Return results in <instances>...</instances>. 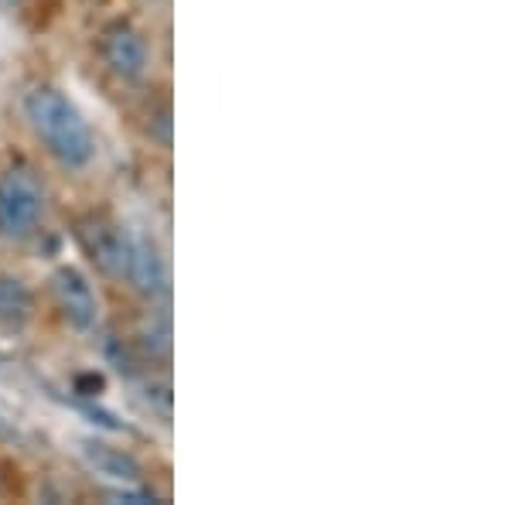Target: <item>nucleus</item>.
<instances>
[{
	"label": "nucleus",
	"mask_w": 512,
	"mask_h": 505,
	"mask_svg": "<svg viewBox=\"0 0 512 505\" xmlns=\"http://www.w3.org/2000/svg\"><path fill=\"white\" fill-rule=\"evenodd\" d=\"M31 130L45 140L48 154L59 157L65 168H86L93 161V134L79 110L55 89H35L24 99Z\"/></svg>",
	"instance_id": "nucleus-1"
},
{
	"label": "nucleus",
	"mask_w": 512,
	"mask_h": 505,
	"mask_svg": "<svg viewBox=\"0 0 512 505\" xmlns=\"http://www.w3.org/2000/svg\"><path fill=\"white\" fill-rule=\"evenodd\" d=\"M45 215V188L31 168H11L0 175V236L28 239Z\"/></svg>",
	"instance_id": "nucleus-2"
},
{
	"label": "nucleus",
	"mask_w": 512,
	"mask_h": 505,
	"mask_svg": "<svg viewBox=\"0 0 512 505\" xmlns=\"http://www.w3.org/2000/svg\"><path fill=\"white\" fill-rule=\"evenodd\" d=\"M52 291H55V301L65 314L72 328L86 331L96 325V314H99V304H96V294L89 287V280L82 277L76 267H59L52 273Z\"/></svg>",
	"instance_id": "nucleus-3"
},
{
	"label": "nucleus",
	"mask_w": 512,
	"mask_h": 505,
	"mask_svg": "<svg viewBox=\"0 0 512 505\" xmlns=\"http://www.w3.org/2000/svg\"><path fill=\"white\" fill-rule=\"evenodd\" d=\"M123 277L137 287L140 294L154 297L168 291V270L158 253V246L144 236H127V253H123Z\"/></svg>",
	"instance_id": "nucleus-4"
},
{
	"label": "nucleus",
	"mask_w": 512,
	"mask_h": 505,
	"mask_svg": "<svg viewBox=\"0 0 512 505\" xmlns=\"http://www.w3.org/2000/svg\"><path fill=\"white\" fill-rule=\"evenodd\" d=\"M103 59L120 79H140L147 69V45L130 24H113L103 38Z\"/></svg>",
	"instance_id": "nucleus-5"
},
{
	"label": "nucleus",
	"mask_w": 512,
	"mask_h": 505,
	"mask_svg": "<svg viewBox=\"0 0 512 505\" xmlns=\"http://www.w3.org/2000/svg\"><path fill=\"white\" fill-rule=\"evenodd\" d=\"M31 318V294L18 277H0V325L21 331Z\"/></svg>",
	"instance_id": "nucleus-6"
},
{
	"label": "nucleus",
	"mask_w": 512,
	"mask_h": 505,
	"mask_svg": "<svg viewBox=\"0 0 512 505\" xmlns=\"http://www.w3.org/2000/svg\"><path fill=\"white\" fill-rule=\"evenodd\" d=\"M86 458H89V465L99 471V475L117 478V482H137V475H140L137 461L130 458V454H120V451H113V447H106V444L86 447Z\"/></svg>",
	"instance_id": "nucleus-7"
}]
</instances>
